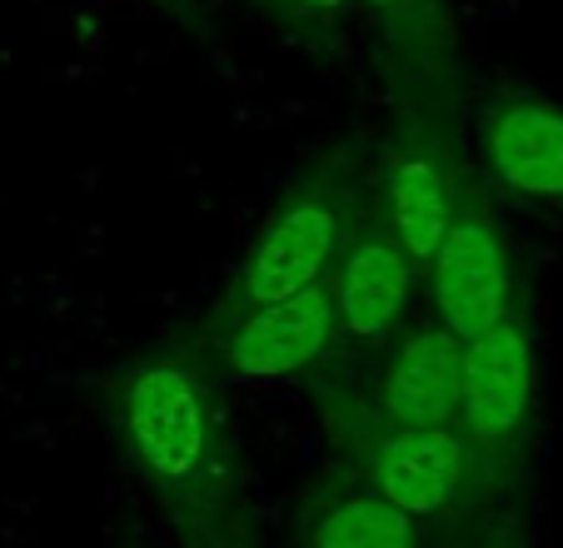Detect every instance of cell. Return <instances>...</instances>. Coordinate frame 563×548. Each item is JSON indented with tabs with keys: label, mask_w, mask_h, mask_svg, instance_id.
Segmentation results:
<instances>
[{
	"label": "cell",
	"mask_w": 563,
	"mask_h": 548,
	"mask_svg": "<svg viewBox=\"0 0 563 548\" xmlns=\"http://www.w3.org/2000/svg\"><path fill=\"white\" fill-rule=\"evenodd\" d=\"M214 374L195 349H155L115 380V434L140 484L190 534L224 548L234 504V464Z\"/></svg>",
	"instance_id": "obj_1"
},
{
	"label": "cell",
	"mask_w": 563,
	"mask_h": 548,
	"mask_svg": "<svg viewBox=\"0 0 563 548\" xmlns=\"http://www.w3.org/2000/svg\"><path fill=\"white\" fill-rule=\"evenodd\" d=\"M364 195L369 190H360L354 165L340 155H319L314 165L299 169L279 190V200L269 205V215L255 224L205 325L324 285L334 254L344 250L364 210Z\"/></svg>",
	"instance_id": "obj_2"
},
{
	"label": "cell",
	"mask_w": 563,
	"mask_h": 548,
	"mask_svg": "<svg viewBox=\"0 0 563 548\" xmlns=\"http://www.w3.org/2000/svg\"><path fill=\"white\" fill-rule=\"evenodd\" d=\"M340 344L344 329L340 315H334V299L324 285H314L305 295L200 325L190 349L205 359V370L214 380L269 384V380H295V374L324 364Z\"/></svg>",
	"instance_id": "obj_3"
},
{
	"label": "cell",
	"mask_w": 563,
	"mask_h": 548,
	"mask_svg": "<svg viewBox=\"0 0 563 548\" xmlns=\"http://www.w3.org/2000/svg\"><path fill=\"white\" fill-rule=\"evenodd\" d=\"M464 195H468V175H464V160H459L449 125L434 110L409 116L405 125L394 130L389 145H384L369 200L419 270L429 264L434 244L444 240Z\"/></svg>",
	"instance_id": "obj_4"
},
{
	"label": "cell",
	"mask_w": 563,
	"mask_h": 548,
	"mask_svg": "<svg viewBox=\"0 0 563 548\" xmlns=\"http://www.w3.org/2000/svg\"><path fill=\"white\" fill-rule=\"evenodd\" d=\"M424 274H429L434 319L459 344H468L484 329L519 315V285H514V264H509V250H504L499 220H494V210L484 205V195L474 185L459 200L444 240L429 254Z\"/></svg>",
	"instance_id": "obj_5"
},
{
	"label": "cell",
	"mask_w": 563,
	"mask_h": 548,
	"mask_svg": "<svg viewBox=\"0 0 563 548\" xmlns=\"http://www.w3.org/2000/svg\"><path fill=\"white\" fill-rule=\"evenodd\" d=\"M360 469L369 494H379L415 524H429L454 514L489 464L459 434V424H434V429H374L364 439Z\"/></svg>",
	"instance_id": "obj_6"
},
{
	"label": "cell",
	"mask_w": 563,
	"mask_h": 548,
	"mask_svg": "<svg viewBox=\"0 0 563 548\" xmlns=\"http://www.w3.org/2000/svg\"><path fill=\"white\" fill-rule=\"evenodd\" d=\"M533 339L523 315H509L504 325L484 329L464 344V380H459V434L478 449L484 464L509 459L523 443L533 419Z\"/></svg>",
	"instance_id": "obj_7"
},
{
	"label": "cell",
	"mask_w": 563,
	"mask_h": 548,
	"mask_svg": "<svg viewBox=\"0 0 563 548\" xmlns=\"http://www.w3.org/2000/svg\"><path fill=\"white\" fill-rule=\"evenodd\" d=\"M419 274L424 270L409 260L405 244L394 240L389 224L374 210V200L364 195L360 220H354L350 240L334 254L330 280H324L344 339H354V344H384L394 329L405 325Z\"/></svg>",
	"instance_id": "obj_8"
},
{
	"label": "cell",
	"mask_w": 563,
	"mask_h": 548,
	"mask_svg": "<svg viewBox=\"0 0 563 548\" xmlns=\"http://www.w3.org/2000/svg\"><path fill=\"white\" fill-rule=\"evenodd\" d=\"M478 160L504 195L563 210V106L514 90L478 116Z\"/></svg>",
	"instance_id": "obj_9"
},
{
	"label": "cell",
	"mask_w": 563,
	"mask_h": 548,
	"mask_svg": "<svg viewBox=\"0 0 563 548\" xmlns=\"http://www.w3.org/2000/svg\"><path fill=\"white\" fill-rule=\"evenodd\" d=\"M459 380H464V344L439 319L405 329L374 370V429L459 424Z\"/></svg>",
	"instance_id": "obj_10"
},
{
	"label": "cell",
	"mask_w": 563,
	"mask_h": 548,
	"mask_svg": "<svg viewBox=\"0 0 563 548\" xmlns=\"http://www.w3.org/2000/svg\"><path fill=\"white\" fill-rule=\"evenodd\" d=\"M354 11L379 35L384 65L394 85L409 96H439L454 70V35H449L444 0H354Z\"/></svg>",
	"instance_id": "obj_11"
},
{
	"label": "cell",
	"mask_w": 563,
	"mask_h": 548,
	"mask_svg": "<svg viewBox=\"0 0 563 548\" xmlns=\"http://www.w3.org/2000/svg\"><path fill=\"white\" fill-rule=\"evenodd\" d=\"M305 548H419V524L369 489H354L314 518Z\"/></svg>",
	"instance_id": "obj_12"
},
{
	"label": "cell",
	"mask_w": 563,
	"mask_h": 548,
	"mask_svg": "<svg viewBox=\"0 0 563 548\" xmlns=\"http://www.w3.org/2000/svg\"><path fill=\"white\" fill-rule=\"evenodd\" d=\"M255 6L275 25L299 35H334L354 11V0H255Z\"/></svg>",
	"instance_id": "obj_13"
},
{
	"label": "cell",
	"mask_w": 563,
	"mask_h": 548,
	"mask_svg": "<svg viewBox=\"0 0 563 548\" xmlns=\"http://www.w3.org/2000/svg\"><path fill=\"white\" fill-rule=\"evenodd\" d=\"M150 6H165V11H175V15H185V6H190V0H150Z\"/></svg>",
	"instance_id": "obj_14"
}]
</instances>
